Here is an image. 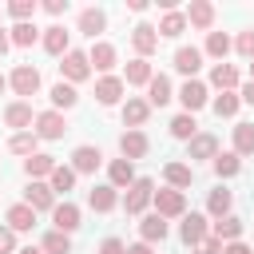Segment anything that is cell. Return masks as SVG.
<instances>
[{
    "label": "cell",
    "instance_id": "obj_32",
    "mask_svg": "<svg viewBox=\"0 0 254 254\" xmlns=\"http://www.w3.org/2000/svg\"><path fill=\"white\" fill-rule=\"evenodd\" d=\"M183 32H187V12H167V16L159 20V36L175 40V36H183Z\"/></svg>",
    "mask_w": 254,
    "mask_h": 254
},
{
    "label": "cell",
    "instance_id": "obj_2",
    "mask_svg": "<svg viewBox=\"0 0 254 254\" xmlns=\"http://www.w3.org/2000/svg\"><path fill=\"white\" fill-rule=\"evenodd\" d=\"M60 75H64V83H71V87L83 83V79L91 75V60H87V52H75V48H71V52L64 56V64H60Z\"/></svg>",
    "mask_w": 254,
    "mask_h": 254
},
{
    "label": "cell",
    "instance_id": "obj_5",
    "mask_svg": "<svg viewBox=\"0 0 254 254\" xmlns=\"http://www.w3.org/2000/svg\"><path fill=\"white\" fill-rule=\"evenodd\" d=\"M155 214H163V218H183L187 214V194L183 190H175V187H167V190H155Z\"/></svg>",
    "mask_w": 254,
    "mask_h": 254
},
{
    "label": "cell",
    "instance_id": "obj_46",
    "mask_svg": "<svg viewBox=\"0 0 254 254\" xmlns=\"http://www.w3.org/2000/svg\"><path fill=\"white\" fill-rule=\"evenodd\" d=\"M12 250H16V230L0 226V254H12Z\"/></svg>",
    "mask_w": 254,
    "mask_h": 254
},
{
    "label": "cell",
    "instance_id": "obj_9",
    "mask_svg": "<svg viewBox=\"0 0 254 254\" xmlns=\"http://www.w3.org/2000/svg\"><path fill=\"white\" fill-rule=\"evenodd\" d=\"M131 48L139 52V60H147V56L159 48V28H155V24H135V32H131Z\"/></svg>",
    "mask_w": 254,
    "mask_h": 254
},
{
    "label": "cell",
    "instance_id": "obj_33",
    "mask_svg": "<svg viewBox=\"0 0 254 254\" xmlns=\"http://www.w3.org/2000/svg\"><path fill=\"white\" fill-rule=\"evenodd\" d=\"M242 171V159L234 155V151H222V155H214V175L218 179H234Z\"/></svg>",
    "mask_w": 254,
    "mask_h": 254
},
{
    "label": "cell",
    "instance_id": "obj_45",
    "mask_svg": "<svg viewBox=\"0 0 254 254\" xmlns=\"http://www.w3.org/2000/svg\"><path fill=\"white\" fill-rule=\"evenodd\" d=\"M234 52H238V56H246V60H254V28L238 32V40H234Z\"/></svg>",
    "mask_w": 254,
    "mask_h": 254
},
{
    "label": "cell",
    "instance_id": "obj_44",
    "mask_svg": "<svg viewBox=\"0 0 254 254\" xmlns=\"http://www.w3.org/2000/svg\"><path fill=\"white\" fill-rule=\"evenodd\" d=\"M36 8H40L36 0H12V4H8V16H12V20H20V24H32Z\"/></svg>",
    "mask_w": 254,
    "mask_h": 254
},
{
    "label": "cell",
    "instance_id": "obj_27",
    "mask_svg": "<svg viewBox=\"0 0 254 254\" xmlns=\"http://www.w3.org/2000/svg\"><path fill=\"white\" fill-rule=\"evenodd\" d=\"M175 67H179L187 79H194V71L202 67V52H198V48H179V52H175Z\"/></svg>",
    "mask_w": 254,
    "mask_h": 254
},
{
    "label": "cell",
    "instance_id": "obj_7",
    "mask_svg": "<svg viewBox=\"0 0 254 254\" xmlns=\"http://www.w3.org/2000/svg\"><path fill=\"white\" fill-rule=\"evenodd\" d=\"M147 151H151V139H147L143 131H123V135H119V155H123L127 163L143 159Z\"/></svg>",
    "mask_w": 254,
    "mask_h": 254
},
{
    "label": "cell",
    "instance_id": "obj_56",
    "mask_svg": "<svg viewBox=\"0 0 254 254\" xmlns=\"http://www.w3.org/2000/svg\"><path fill=\"white\" fill-rule=\"evenodd\" d=\"M250 79H254V60H250Z\"/></svg>",
    "mask_w": 254,
    "mask_h": 254
},
{
    "label": "cell",
    "instance_id": "obj_12",
    "mask_svg": "<svg viewBox=\"0 0 254 254\" xmlns=\"http://www.w3.org/2000/svg\"><path fill=\"white\" fill-rule=\"evenodd\" d=\"M24 202L40 214V210H56V190L48 187V183H28V190H24Z\"/></svg>",
    "mask_w": 254,
    "mask_h": 254
},
{
    "label": "cell",
    "instance_id": "obj_55",
    "mask_svg": "<svg viewBox=\"0 0 254 254\" xmlns=\"http://www.w3.org/2000/svg\"><path fill=\"white\" fill-rule=\"evenodd\" d=\"M4 87H8V79H4V75H0V91H4Z\"/></svg>",
    "mask_w": 254,
    "mask_h": 254
},
{
    "label": "cell",
    "instance_id": "obj_35",
    "mask_svg": "<svg viewBox=\"0 0 254 254\" xmlns=\"http://www.w3.org/2000/svg\"><path fill=\"white\" fill-rule=\"evenodd\" d=\"M230 48H234V44H230V36H226V32H206V56H214V60L222 64Z\"/></svg>",
    "mask_w": 254,
    "mask_h": 254
},
{
    "label": "cell",
    "instance_id": "obj_18",
    "mask_svg": "<svg viewBox=\"0 0 254 254\" xmlns=\"http://www.w3.org/2000/svg\"><path fill=\"white\" fill-rule=\"evenodd\" d=\"M95 99H99L103 107H115V103L123 99V79H119V75H103V79L95 83Z\"/></svg>",
    "mask_w": 254,
    "mask_h": 254
},
{
    "label": "cell",
    "instance_id": "obj_28",
    "mask_svg": "<svg viewBox=\"0 0 254 254\" xmlns=\"http://www.w3.org/2000/svg\"><path fill=\"white\" fill-rule=\"evenodd\" d=\"M175 95H171V79L167 75H151V83H147V103L151 107H163V103H171Z\"/></svg>",
    "mask_w": 254,
    "mask_h": 254
},
{
    "label": "cell",
    "instance_id": "obj_21",
    "mask_svg": "<svg viewBox=\"0 0 254 254\" xmlns=\"http://www.w3.org/2000/svg\"><path fill=\"white\" fill-rule=\"evenodd\" d=\"M103 28H107V12H103V8H83V12H79V32H83L87 40H95Z\"/></svg>",
    "mask_w": 254,
    "mask_h": 254
},
{
    "label": "cell",
    "instance_id": "obj_6",
    "mask_svg": "<svg viewBox=\"0 0 254 254\" xmlns=\"http://www.w3.org/2000/svg\"><path fill=\"white\" fill-rule=\"evenodd\" d=\"M36 135L40 139H64L67 135V119L60 111H40L36 115Z\"/></svg>",
    "mask_w": 254,
    "mask_h": 254
},
{
    "label": "cell",
    "instance_id": "obj_38",
    "mask_svg": "<svg viewBox=\"0 0 254 254\" xmlns=\"http://www.w3.org/2000/svg\"><path fill=\"white\" fill-rule=\"evenodd\" d=\"M36 139H40L36 131H16V135L8 139V151H12V155H36Z\"/></svg>",
    "mask_w": 254,
    "mask_h": 254
},
{
    "label": "cell",
    "instance_id": "obj_25",
    "mask_svg": "<svg viewBox=\"0 0 254 254\" xmlns=\"http://www.w3.org/2000/svg\"><path fill=\"white\" fill-rule=\"evenodd\" d=\"M230 202H234V194H230L226 187H214V190L206 194V214H210V218H226V214H230Z\"/></svg>",
    "mask_w": 254,
    "mask_h": 254
},
{
    "label": "cell",
    "instance_id": "obj_39",
    "mask_svg": "<svg viewBox=\"0 0 254 254\" xmlns=\"http://www.w3.org/2000/svg\"><path fill=\"white\" fill-rule=\"evenodd\" d=\"M40 250H44V254H71V238L60 234V230H48L44 242H40Z\"/></svg>",
    "mask_w": 254,
    "mask_h": 254
},
{
    "label": "cell",
    "instance_id": "obj_13",
    "mask_svg": "<svg viewBox=\"0 0 254 254\" xmlns=\"http://www.w3.org/2000/svg\"><path fill=\"white\" fill-rule=\"evenodd\" d=\"M60 163L52 159V155H44V151H36V155H28L24 159V175L32 179V183H40V179H52V171H56Z\"/></svg>",
    "mask_w": 254,
    "mask_h": 254
},
{
    "label": "cell",
    "instance_id": "obj_19",
    "mask_svg": "<svg viewBox=\"0 0 254 254\" xmlns=\"http://www.w3.org/2000/svg\"><path fill=\"white\" fill-rule=\"evenodd\" d=\"M147 119H151V103H147V99H127V103H123V123H127V131H139Z\"/></svg>",
    "mask_w": 254,
    "mask_h": 254
},
{
    "label": "cell",
    "instance_id": "obj_24",
    "mask_svg": "<svg viewBox=\"0 0 254 254\" xmlns=\"http://www.w3.org/2000/svg\"><path fill=\"white\" fill-rule=\"evenodd\" d=\"M139 238H143L147 246L163 242V238H167V218H163V214H147V218L139 222Z\"/></svg>",
    "mask_w": 254,
    "mask_h": 254
},
{
    "label": "cell",
    "instance_id": "obj_14",
    "mask_svg": "<svg viewBox=\"0 0 254 254\" xmlns=\"http://www.w3.org/2000/svg\"><path fill=\"white\" fill-rule=\"evenodd\" d=\"M87 206H91V210H99V214H107V210H115V206H119V190H115L111 183H103V187H91V194H87Z\"/></svg>",
    "mask_w": 254,
    "mask_h": 254
},
{
    "label": "cell",
    "instance_id": "obj_16",
    "mask_svg": "<svg viewBox=\"0 0 254 254\" xmlns=\"http://www.w3.org/2000/svg\"><path fill=\"white\" fill-rule=\"evenodd\" d=\"M187 24L210 32V28H214V4H210V0H190V8H187Z\"/></svg>",
    "mask_w": 254,
    "mask_h": 254
},
{
    "label": "cell",
    "instance_id": "obj_34",
    "mask_svg": "<svg viewBox=\"0 0 254 254\" xmlns=\"http://www.w3.org/2000/svg\"><path fill=\"white\" fill-rule=\"evenodd\" d=\"M234 155H254V123H238L234 127Z\"/></svg>",
    "mask_w": 254,
    "mask_h": 254
},
{
    "label": "cell",
    "instance_id": "obj_37",
    "mask_svg": "<svg viewBox=\"0 0 254 254\" xmlns=\"http://www.w3.org/2000/svg\"><path fill=\"white\" fill-rule=\"evenodd\" d=\"M171 135L190 143V139L198 135V123H194V115H187V111H183V115H175V119H171Z\"/></svg>",
    "mask_w": 254,
    "mask_h": 254
},
{
    "label": "cell",
    "instance_id": "obj_48",
    "mask_svg": "<svg viewBox=\"0 0 254 254\" xmlns=\"http://www.w3.org/2000/svg\"><path fill=\"white\" fill-rule=\"evenodd\" d=\"M190 254H222V242H218V238L210 234V238H206V242H202L198 250H190Z\"/></svg>",
    "mask_w": 254,
    "mask_h": 254
},
{
    "label": "cell",
    "instance_id": "obj_53",
    "mask_svg": "<svg viewBox=\"0 0 254 254\" xmlns=\"http://www.w3.org/2000/svg\"><path fill=\"white\" fill-rule=\"evenodd\" d=\"M8 48H12V36H8V32H4V28H0V56H4V52H8Z\"/></svg>",
    "mask_w": 254,
    "mask_h": 254
},
{
    "label": "cell",
    "instance_id": "obj_17",
    "mask_svg": "<svg viewBox=\"0 0 254 254\" xmlns=\"http://www.w3.org/2000/svg\"><path fill=\"white\" fill-rule=\"evenodd\" d=\"M67 44H71V36H67L64 24H52V28L44 32V52H48V56H67V52H71Z\"/></svg>",
    "mask_w": 254,
    "mask_h": 254
},
{
    "label": "cell",
    "instance_id": "obj_42",
    "mask_svg": "<svg viewBox=\"0 0 254 254\" xmlns=\"http://www.w3.org/2000/svg\"><path fill=\"white\" fill-rule=\"evenodd\" d=\"M8 36H12V44H16V48H32V44L40 40V28H36V24H16Z\"/></svg>",
    "mask_w": 254,
    "mask_h": 254
},
{
    "label": "cell",
    "instance_id": "obj_49",
    "mask_svg": "<svg viewBox=\"0 0 254 254\" xmlns=\"http://www.w3.org/2000/svg\"><path fill=\"white\" fill-rule=\"evenodd\" d=\"M44 12L48 16H64L67 12V0H44Z\"/></svg>",
    "mask_w": 254,
    "mask_h": 254
},
{
    "label": "cell",
    "instance_id": "obj_4",
    "mask_svg": "<svg viewBox=\"0 0 254 254\" xmlns=\"http://www.w3.org/2000/svg\"><path fill=\"white\" fill-rule=\"evenodd\" d=\"M155 198V179H135L123 194V210L127 214H143V206Z\"/></svg>",
    "mask_w": 254,
    "mask_h": 254
},
{
    "label": "cell",
    "instance_id": "obj_26",
    "mask_svg": "<svg viewBox=\"0 0 254 254\" xmlns=\"http://www.w3.org/2000/svg\"><path fill=\"white\" fill-rule=\"evenodd\" d=\"M4 218H8V226H12L16 234H20V230H32V226H36V210H32L28 202H16V206H8V214H4Z\"/></svg>",
    "mask_w": 254,
    "mask_h": 254
},
{
    "label": "cell",
    "instance_id": "obj_50",
    "mask_svg": "<svg viewBox=\"0 0 254 254\" xmlns=\"http://www.w3.org/2000/svg\"><path fill=\"white\" fill-rule=\"evenodd\" d=\"M222 254H254V250H250L246 242H226V246H222Z\"/></svg>",
    "mask_w": 254,
    "mask_h": 254
},
{
    "label": "cell",
    "instance_id": "obj_54",
    "mask_svg": "<svg viewBox=\"0 0 254 254\" xmlns=\"http://www.w3.org/2000/svg\"><path fill=\"white\" fill-rule=\"evenodd\" d=\"M16 254H44V250H40V246H20Z\"/></svg>",
    "mask_w": 254,
    "mask_h": 254
},
{
    "label": "cell",
    "instance_id": "obj_36",
    "mask_svg": "<svg viewBox=\"0 0 254 254\" xmlns=\"http://www.w3.org/2000/svg\"><path fill=\"white\" fill-rule=\"evenodd\" d=\"M52 103H56V111H60V107L67 111V107H75V103H79V91H75L71 83H64V79H60V83L52 87Z\"/></svg>",
    "mask_w": 254,
    "mask_h": 254
},
{
    "label": "cell",
    "instance_id": "obj_43",
    "mask_svg": "<svg viewBox=\"0 0 254 254\" xmlns=\"http://www.w3.org/2000/svg\"><path fill=\"white\" fill-rule=\"evenodd\" d=\"M151 75H155V71H151V64H147V60H139V56H135V60L127 64V83H135V87H139V83H151Z\"/></svg>",
    "mask_w": 254,
    "mask_h": 254
},
{
    "label": "cell",
    "instance_id": "obj_31",
    "mask_svg": "<svg viewBox=\"0 0 254 254\" xmlns=\"http://www.w3.org/2000/svg\"><path fill=\"white\" fill-rule=\"evenodd\" d=\"M242 226H246V222H242L238 214H226V218H218V222H214V238H218V242H238Z\"/></svg>",
    "mask_w": 254,
    "mask_h": 254
},
{
    "label": "cell",
    "instance_id": "obj_20",
    "mask_svg": "<svg viewBox=\"0 0 254 254\" xmlns=\"http://www.w3.org/2000/svg\"><path fill=\"white\" fill-rule=\"evenodd\" d=\"M218 155V139L210 131H198L190 143H187V159H214Z\"/></svg>",
    "mask_w": 254,
    "mask_h": 254
},
{
    "label": "cell",
    "instance_id": "obj_40",
    "mask_svg": "<svg viewBox=\"0 0 254 254\" xmlns=\"http://www.w3.org/2000/svg\"><path fill=\"white\" fill-rule=\"evenodd\" d=\"M238 107H242V95H234V91H222V95L214 99V115H218V119L238 115Z\"/></svg>",
    "mask_w": 254,
    "mask_h": 254
},
{
    "label": "cell",
    "instance_id": "obj_22",
    "mask_svg": "<svg viewBox=\"0 0 254 254\" xmlns=\"http://www.w3.org/2000/svg\"><path fill=\"white\" fill-rule=\"evenodd\" d=\"M87 60H91V67H95V71H111L119 56H115V48H111L107 40H95V44H91V52H87Z\"/></svg>",
    "mask_w": 254,
    "mask_h": 254
},
{
    "label": "cell",
    "instance_id": "obj_51",
    "mask_svg": "<svg viewBox=\"0 0 254 254\" xmlns=\"http://www.w3.org/2000/svg\"><path fill=\"white\" fill-rule=\"evenodd\" d=\"M127 254H155L147 242H135V246H127Z\"/></svg>",
    "mask_w": 254,
    "mask_h": 254
},
{
    "label": "cell",
    "instance_id": "obj_1",
    "mask_svg": "<svg viewBox=\"0 0 254 254\" xmlns=\"http://www.w3.org/2000/svg\"><path fill=\"white\" fill-rule=\"evenodd\" d=\"M179 238H183V246L198 250V246L210 238V234H206V214H198V210L183 214V222H179Z\"/></svg>",
    "mask_w": 254,
    "mask_h": 254
},
{
    "label": "cell",
    "instance_id": "obj_41",
    "mask_svg": "<svg viewBox=\"0 0 254 254\" xmlns=\"http://www.w3.org/2000/svg\"><path fill=\"white\" fill-rule=\"evenodd\" d=\"M48 187H52L56 194H67V190L75 187V171H71V167H56L52 179H48Z\"/></svg>",
    "mask_w": 254,
    "mask_h": 254
},
{
    "label": "cell",
    "instance_id": "obj_10",
    "mask_svg": "<svg viewBox=\"0 0 254 254\" xmlns=\"http://www.w3.org/2000/svg\"><path fill=\"white\" fill-rule=\"evenodd\" d=\"M179 103H183L187 115H194L198 107H206V83H202V79H187L183 91H179Z\"/></svg>",
    "mask_w": 254,
    "mask_h": 254
},
{
    "label": "cell",
    "instance_id": "obj_29",
    "mask_svg": "<svg viewBox=\"0 0 254 254\" xmlns=\"http://www.w3.org/2000/svg\"><path fill=\"white\" fill-rule=\"evenodd\" d=\"M163 179H167L175 190H187V187L194 183V171H190L187 163H167V167H163Z\"/></svg>",
    "mask_w": 254,
    "mask_h": 254
},
{
    "label": "cell",
    "instance_id": "obj_15",
    "mask_svg": "<svg viewBox=\"0 0 254 254\" xmlns=\"http://www.w3.org/2000/svg\"><path fill=\"white\" fill-rule=\"evenodd\" d=\"M52 222H56V230H60V234H71V230H79V206H75V202H56V210H52Z\"/></svg>",
    "mask_w": 254,
    "mask_h": 254
},
{
    "label": "cell",
    "instance_id": "obj_52",
    "mask_svg": "<svg viewBox=\"0 0 254 254\" xmlns=\"http://www.w3.org/2000/svg\"><path fill=\"white\" fill-rule=\"evenodd\" d=\"M242 103H250V107H254V79L242 87Z\"/></svg>",
    "mask_w": 254,
    "mask_h": 254
},
{
    "label": "cell",
    "instance_id": "obj_47",
    "mask_svg": "<svg viewBox=\"0 0 254 254\" xmlns=\"http://www.w3.org/2000/svg\"><path fill=\"white\" fill-rule=\"evenodd\" d=\"M99 254H127V246H123L119 238H103V242H99Z\"/></svg>",
    "mask_w": 254,
    "mask_h": 254
},
{
    "label": "cell",
    "instance_id": "obj_3",
    "mask_svg": "<svg viewBox=\"0 0 254 254\" xmlns=\"http://www.w3.org/2000/svg\"><path fill=\"white\" fill-rule=\"evenodd\" d=\"M8 87H12L20 99H28V95H36V91H40V71H36L32 64H16V67H12V75H8Z\"/></svg>",
    "mask_w": 254,
    "mask_h": 254
},
{
    "label": "cell",
    "instance_id": "obj_30",
    "mask_svg": "<svg viewBox=\"0 0 254 254\" xmlns=\"http://www.w3.org/2000/svg\"><path fill=\"white\" fill-rule=\"evenodd\" d=\"M210 83L222 87V91H234V87H238V67H234V64H214V67H210Z\"/></svg>",
    "mask_w": 254,
    "mask_h": 254
},
{
    "label": "cell",
    "instance_id": "obj_23",
    "mask_svg": "<svg viewBox=\"0 0 254 254\" xmlns=\"http://www.w3.org/2000/svg\"><path fill=\"white\" fill-rule=\"evenodd\" d=\"M107 179H111L115 190H127V187L135 183V167H131L127 159H111V163H107Z\"/></svg>",
    "mask_w": 254,
    "mask_h": 254
},
{
    "label": "cell",
    "instance_id": "obj_11",
    "mask_svg": "<svg viewBox=\"0 0 254 254\" xmlns=\"http://www.w3.org/2000/svg\"><path fill=\"white\" fill-rule=\"evenodd\" d=\"M4 123H8V127H16V131H32V123H36V115H32V103H28V99H16V103H8V107H4Z\"/></svg>",
    "mask_w": 254,
    "mask_h": 254
},
{
    "label": "cell",
    "instance_id": "obj_8",
    "mask_svg": "<svg viewBox=\"0 0 254 254\" xmlns=\"http://www.w3.org/2000/svg\"><path fill=\"white\" fill-rule=\"evenodd\" d=\"M99 163H103V151L91 147V143H83V147L71 151V171L75 175H91V171H99Z\"/></svg>",
    "mask_w": 254,
    "mask_h": 254
}]
</instances>
